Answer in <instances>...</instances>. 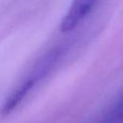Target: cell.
Instances as JSON below:
<instances>
[{
    "instance_id": "cell-1",
    "label": "cell",
    "mask_w": 123,
    "mask_h": 123,
    "mask_svg": "<svg viewBox=\"0 0 123 123\" xmlns=\"http://www.w3.org/2000/svg\"><path fill=\"white\" fill-rule=\"evenodd\" d=\"M99 0H73L61 22V31L67 33L74 30L89 13Z\"/></svg>"
},
{
    "instance_id": "cell-2",
    "label": "cell",
    "mask_w": 123,
    "mask_h": 123,
    "mask_svg": "<svg viewBox=\"0 0 123 123\" xmlns=\"http://www.w3.org/2000/svg\"><path fill=\"white\" fill-rule=\"evenodd\" d=\"M98 123H123V93L118 97Z\"/></svg>"
}]
</instances>
